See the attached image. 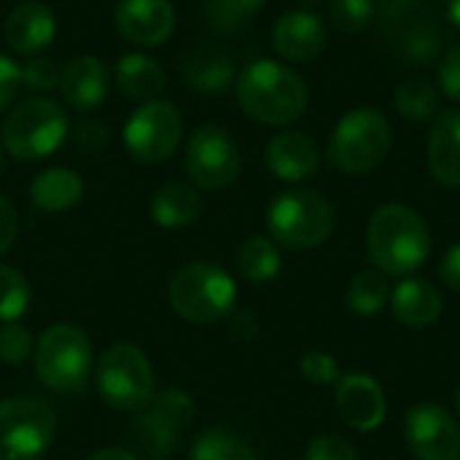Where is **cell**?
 I'll return each instance as SVG.
<instances>
[{"instance_id":"6da1fadb","label":"cell","mask_w":460,"mask_h":460,"mask_svg":"<svg viewBox=\"0 0 460 460\" xmlns=\"http://www.w3.org/2000/svg\"><path fill=\"white\" fill-rule=\"evenodd\" d=\"M234 94L240 108L259 124L286 127L305 116L310 92L305 78L270 57L248 62L234 81Z\"/></svg>"},{"instance_id":"7a4b0ae2","label":"cell","mask_w":460,"mask_h":460,"mask_svg":"<svg viewBox=\"0 0 460 460\" xmlns=\"http://www.w3.org/2000/svg\"><path fill=\"white\" fill-rule=\"evenodd\" d=\"M372 264L396 278L420 270L431 253V232L426 218L402 202H388L375 210L367 232Z\"/></svg>"},{"instance_id":"3957f363","label":"cell","mask_w":460,"mask_h":460,"mask_svg":"<svg viewBox=\"0 0 460 460\" xmlns=\"http://www.w3.org/2000/svg\"><path fill=\"white\" fill-rule=\"evenodd\" d=\"M67 135L70 121L65 108L46 94H32L11 105L0 129V143L16 162H38L51 156Z\"/></svg>"},{"instance_id":"277c9868","label":"cell","mask_w":460,"mask_h":460,"mask_svg":"<svg viewBox=\"0 0 460 460\" xmlns=\"http://www.w3.org/2000/svg\"><path fill=\"white\" fill-rule=\"evenodd\" d=\"M394 143V129L385 113L375 108H356L345 113L326 146V159L345 175H367L377 170Z\"/></svg>"},{"instance_id":"5b68a950","label":"cell","mask_w":460,"mask_h":460,"mask_svg":"<svg viewBox=\"0 0 460 460\" xmlns=\"http://www.w3.org/2000/svg\"><path fill=\"white\" fill-rule=\"evenodd\" d=\"M167 302L183 321L213 323L234 310L237 283L216 261H189L170 278Z\"/></svg>"},{"instance_id":"8992f818","label":"cell","mask_w":460,"mask_h":460,"mask_svg":"<svg viewBox=\"0 0 460 460\" xmlns=\"http://www.w3.org/2000/svg\"><path fill=\"white\" fill-rule=\"evenodd\" d=\"M334 208L315 189L280 191L267 208L270 237L291 251H313L334 232Z\"/></svg>"},{"instance_id":"52a82bcc","label":"cell","mask_w":460,"mask_h":460,"mask_svg":"<svg viewBox=\"0 0 460 460\" xmlns=\"http://www.w3.org/2000/svg\"><path fill=\"white\" fill-rule=\"evenodd\" d=\"M35 375L54 394H75L92 377V342L73 323L49 326L35 345Z\"/></svg>"},{"instance_id":"ba28073f","label":"cell","mask_w":460,"mask_h":460,"mask_svg":"<svg viewBox=\"0 0 460 460\" xmlns=\"http://www.w3.org/2000/svg\"><path fill=\"white\" fill-rule=\"evenodd\" d=\"M97 391L105 404L121 412L146 410L154 396V369L148 356L129 342L111 345L97 361Z\"/></svg>"},{"instance_id":"9c48e42d","label":"cell","mask_w":460,"mask_h":460,"mask_svg":"<svg viewBox=\"0 0 460 460\" xmlns=\"http://www.w3.org/2000/svg\"><path fill=\"white\" fill-rule=\"evenodd\" d=\"M57 437L54 410L40 399L0 402V460H40Z\"/></svg>"},{"instance_id":"30bf717a","label":"cell","mask_w":460,"mask_h":460,"mask_svg":"<svg viewBox=\"0 0 460 460\" xmlns=\"http://www.w3.org/2000/svg\"><path fill=\"white\" fill-rule=\"evenodd\" d=\"M183 137V113L170 100L140 102L124 121V148L140 164H159L170 159Z\"/></svg>"},{"instance_id":"8fae6325","label":"cell","mask_w":460,"mask_h":460,"mask_svg":"<svg viewBox=\"0 0 460 460\" xmlns=\"http://www.w3.org/2000/svg\"><path fill=\"white\" fill-rule=\"evenodd\" d=\"M183 167L191 186L199 191H221L240 178L243 154L229 129L218 124H202L186 140Z\"/></svg>"},{"instance_id":"7c38bea8","label":"cell","mask_w":460,"mask_h":460,"mask_svg":"<svg viewBox=\"0 0 460 460\" xmlns=\"http://www.w3.org/2000/svg\"><path fill=\"white\" fill-rule=\"evenodd\" d=\"M383 24L396 49L415 65L434 59L439 51V32L434 11L423 0H380Z\"/></svg>"},{"instance_id":"4fadbf2b","label":"cell","mask_w":460,"mask_h":460,"mask_svg":"<svg viewBox=\"0 0 460 460\" xmlns=\"http://www.w3.org/2000/svg\"><path fill=\"white\" fill-rule=\"evenodd\" d=\"M404 439L418 460H460L458 420L439 404H418L404 418Z\"/></svg>"},{"instance_id":"5bb4252c","label":"cell","mask_w":460,"mask_h":460,"mask_svg":"<svg viewBox=\"0 0 460 460\" xmlns=\"http://www.w3.org/2000/svg\"><path fill=\"white\" fill-rule=\"evenodd\" d=\"M113 22L119 35L140 49L162 46L178 27L175 5L170 0H119Z\"/></svg>"},{"instance_id":"9a60e30c","label":"cell","mask_w":460,"mask_h":460,"mask_svg":"<svg viewBox=\"0 0 460 460\" xmlns=\"http://www.w3.org/2000/svg\"><path fill=\"white\" fill-rule=\"evenodd\" d=\"M326 43H329L326 22L307 8L286 11L272 27V49L286 62H299V65L313 62L315 57H321Z\"/></svg>"},{"instance_id":"2e32d148","label":"cell","mask_w":460,"mask_h":460,"mask_svg":"<svg viewBox=\"0 0 460 460\" xmlns=\"http://www.w3.org/2000/svg\"><path fill=\"white\" fill-rule=\"evenodd\" d=\"M334 404H337L340 418L350 429L364 431V434L380 429L385 420V412H388V399H385L383 385L364 372L340 377Z\"/></svg>"},{"instance_id":"e0dca14e","label":"cell","mask_w":460,"mask_h":460,"mask_svg":"<svg viewBox=\"0 0 460 460\" xmlns=\"http://www.w3.org/2000/svg\"><path fill=\"white\" fill-rule=\"evenodd\" d=\"M3 38L8 49L19 57H38L57 38V19L49 5L38 0L16 3L3 24Z\"/></svg>"},{"instance_id":"ac0fdd59","label":"cell","mask_w":460,"mask_h":460,"mask_svg":"<svg viewBox=\"0 0 460 460\" xmlns=\"http://www.w3.org/2000/svg\"><path fill=\"white\" fill-rule=\"evenodd\" d=\"M108 89H111V78L105 62L94 54H78L62 67L57 92L62 94L70 111L86 113V111H97L105 102Z\"/></svg>"},{"instance_id":"d6986e66","label":"cell","mask_w":460,"mask_h":460,"mask_svg":"<svg viewBox=\"0 0 460 460\" xmlns=\"http://www.w3.org/2000/svg\"><path fill=\"white\" fill-rule=\"evenodd\" d=\"M264 162H267V170L278 181L299 183V181H305V178L318 172V167H321V148H318V143L310 135H305L299 129H286V132H278L267 143Z\"/></svg>"},{"instance_id":"ffe728a7","label":"cell","mask_w":460,"mask_h":460,"mask_svg":"<svg viewBox=\"0 0 460 460\" xmlns=\"http://www.w3.org/2000/svg\"><path fill=\"white\" fill-rule=\"evenodd\" d=\"M429 170L447 189H460V108H445L429 129Z\"/></svg>"},{"instance_id":"44dd1931","label":"cell","mask_w":460,"mask_h":460,"mask_svg":"<svg viewBox=\"0 0 460 460\" xmlns=\"http://www.w3.org/2000/svg\"><path fill=\"white\" fill-rule=\"evenodd\" d=\"M181 75H183L186 86L199 94H224L226 89L234 86L237 67L226 51H221L216 46H199L183 57Z\"/></svg>"},{"instance_id":"7402d4cb","label":"cell","mask_w":460,"mask_h":460,"mask_svg":"<svg viewBox=\"0 0 460 460\" xmlns=\"http://www.w3.org/2000/svg\"><path fill=\"white\" fill-rule=\"evenodd\" d=\"M388 305L394 318L410 329H429L442 315V294L423 278H404L396 288H391Z\"/></svg>"},{"instance_id":"603a6c76","label":"cell","mask_w":460,"mask_h":460,"mask_svg":"<svg viewBox=\"0 0 460 460\" xmlns=\"http://www.w3.org/2000/svg\"><path fill=\"white\" fill-rule=\"evenodd\" d=\"M181 434L183 429H178L170 418L148 404L127 426L129 453H135L140 460H164L175 450Z\"/></svg>"},{"instance_id":"cb8c5ba5","label":"cell","mask_w":460,"mask_h":460,"mask_svg":"<svg viewBox=\"0 0 460 460\" xmlns=\"http://www.w3.org/2000/svg\"><path fill=\"white\" fill-rule=\"evenodd\" d=\"M113 81H116L119 92L135 102L159 100V94L167 86V75H164L162 65L143 51H129V54L119 57V62L113 67Z\"/></svg>"},{"instance_id":"d4e9b609","label":"cell","mask_w":460,"mask_h":460,"mask_svg":"<svg viewBox=\"0 0 460 460\" xmlns=\"http://www.w3.org/2000/svg\"><path fill=\"white\" fill-rule=\"evenodd\" d=\"M84 178L70 167H49L30 183V202L40 213H65L84 197Z\"/></svg>"},{"instance_id":"484cf974","label":"cell","mask_w":460,"mask_h":460,"mask_svg":"<svg viewBox=\"0 0 460 460\" xmlns=\"http://www.w3.org/2000/svg\"><path fill=\"white\" fill-rule=\"evenodd\" d=\"M151 218L162 229H186L202 216V197L199 189L183 181H170L159 186L151 197Z\"/></svg>"},{"instance_id":"4316f807","label":"cell","mask_w":460,"mask_h":460,"mask_svg":"<svg viewBox=\"0 0 460 460\" xmlns=\"http://www.w3.org/2000/svg\"><path fill=\"white\" fill-rule=\"evenodd\" d=\"M237 270L245 280L251 283H267L275 280L283 270V259L278 251V243L272 237L264 234H253L248 237L240 248H237Z\"/></svg>"},{"instance_id":"83f0119b","label":"cell","mask_w":460,"mask_h":460,"mask_svg":"<svg viewBox=\"0 0 460 460\" xmlns=\"http://www.w3.org/2000/svg\"><path fill=\"white\" fill-rule=\"evenodd\" d=\"M388 302H391V283H388L385 272H380V270H364L348 283L345 305L353 315L375 318L385 310Z\"/></svg>"},{"instance_id":"f1b7e54d","label":"cell","mask_w":460,"mask_h":460,"mask_svg":"<svg viewBox=\"0 0 460 460\" xmlns=\"http://www.w3.org/2000/svg\"><path fill=\"white\" fill-rule=\"evenodd\" d=\"M394 102L407 121H429L439 113V89L426 78H410L396 89Z\"/></svg>"},{"instance_id":"f546056e","label":"cell","mask_w":460,"mask_h":460,"mask_svg":"<svg viewBox=\"0 0 460 460\" xmlns=\"http://www.w3.org/2000/svg\"><path fill=\"white\" fill-rule=\"evenodd\" d=\"M191 460H259L253 447L234 431L210 429L197 437L191 447Z\"/></svg>"},{"instance_id":"4dcf8cb0","label":"cell","mask_w":460,"mask_h":460,"mask_svg":"<svg viewBox=\"0 0 460 460\" xmlns=\"http://www.w3.org/2000/svg\"><path fill=\"white\" fill-rule=\"evenodd\" d=\"M267 0H208L202 19L216 32H237L264 8Z\"/></svg>"},{"instance_id":"1f68e13d","label":"cell","mask_w":460,"mask_h":460,"mask_svg":"<svg viewBox=\"0 0 460 460\" xmlns=\"http://www.w3.org/2000/svg\"><path fill=\"white\" fill-rule=\"evenodd\" d=\"M27 307H30L27 278L13 267L0 264V321L13 323L27 313Z\"/></svg>"},{"instance_id":"d6a6232c","label":"cell","mask_w":460,"mask_h":460,"mask_svg":"<svg viewBox=\"0 0 460 460\" xmlns=\"http://www.w3.org/2000/svg\"><path fill=\"white\" fill-rule=\"evenodd\" d=\"M377 13V0H332L329 5V19L337 32L353 35L367 30L375 22Z\"/></svg>"},{"instance_id":"836d02e7","label":"cell","mask_w":460,"mask_h":460,"mask_svg":"<svg viewBox=\"0 0 460 460\" xmlns=\"http://www.w3.org/2000/svg\"><path fill=\"white\" fill-rule=\"evenodd\" d=\"M59 75H62V67L49 57H32L22 67V84L32 94H49L59 89Z\"/></svg>"},{"instance_id":"e575fe53","label":"cell","mask_w":460,"mask_h":460,"mask_svg":"<svg viewBox=\"0 0 460 460\" xmlns=\"http://www.w3.org/2000/svg\"><path fill=\"white\" fill-rule=\"evenodd\" d=\"M32 353L35 348H32V334L27 326L13 321L0 329V361L16 367V364H24Z\"/></svg>"},{"instance_id":"d590c367","label":"cell","mask_w":460,"mask_h":460,"mask_svg":"<svg viewBox=\"0 0 460 460\" xmlns=\"http://www.w3.org/2000/svg\"><path fill=\"white\" fill-rule=\"evenodd\" d=\"M151 407L159 410L164 418H170L178 429H186L194 420V412H197L191 396L186 391H181V388H164L162 394L154 396Z\"/></svg>"},{"instance_id":"8d00e7d4","label":"cell","mask_w":460,"mask_h":460,"mask_svg":"<svg viewBox=\"0 0 460 460\" xmlns=\"http://www.w3.org/2000/svg\"><path fill=\"white\" fill-rule=\"evenodd\" d=\"M299 369L305 375L307 383H315V385H337L340 383V364L329 356V353H321V350H310L302 356L299 361Z\"/></svg>"},{"instance_id":"74e56055","label":"cell","mask_w":460,"mask_h":460,"mask_svg":"<svg viewBox=\"0 0 460 460\" xmlns=\"http://www.w3.org/2000/svg\"><path fill=\"white\" fill-rule=\"evenodd\" d=\"M305 460H358V453L348 439L337 434H321L307 445Z\"/></svg>"},{"instance_id":"f35d334b","label":"cell","mask_w":460,"mask_h":460,"mask_svg":"<svg viewBox=\"0 0 460 460\" xmlns=\"http://www.w3.org/2000/svg\"><path fill=\"white\" fill-rule=\"evenodd\" d=\"M111 140L108 127L100 119H81L73 127V143L81 154H100Z\"/></svg>"},{"instance_id":"ab89813d","label":"cell","mask_w":460,"mask_h":460,"mask_svg":"<svg viewBox=\"0 0 460 460\" xmlns=\"http://www.w3.org/2000/svg\"><path fill=\"white\" fill-rule=\"evenodd\" d=\"M22 86V65L8 54H0V113L11 111Z\"/></svg>"},{"instance_id":"60d3db41","label":"cell","mask_w":460,"mask_h":460,"mask_svg":"<svg viewBox=\"0 0 460 460\" xmlns=\"http://www.w3.org/2000/svg\"><path fill=\"white\" fill-rule=\"evenodd\" d=\"M439 86L445 92V97H450L453 102L460 105V43H456L439 65Z\"/></svg>"},{"instance_id":"b9f144b4","label":"cell","mask_w":460,"mask_h":460,"mask_svg":"<svg viewBox=\"0 0 460 460\" xmlns=\"http://www.w3.org/2000/svg\"><path fill=\"white\" fill-rule=\"evenodd\" d=\"M16 232H19V218H16V210L13 205L0 194V256L13 245L16 240Z\"/></svg>"},{"instance_id":"7bdbcfd3","label":"cell","mask_w":460,"mask_h":460,"mask_svg":"<svg viewBox=\"0 0 460 460\" xmlns=\"http://www.w3.org/2000/svg\"><path fill=\"white\" fill-rule=\"evenodd\" d=\"M439 278H442V283L447 288L460 294V240L447 248V253H445V259L439 264Z\"/></svg>"},{"instance_id":"ee69618b","label":"cell","mask_w":460,"mask_h":460,"mask_svg":"<svg viewBox=\"0 0 460 460\" xmlns=\"http://www.w3.org/2000/svg\"><path fill=\"white\" fill-rule=\"evenodd\" d=\"M232 318V334L237 340H253L256 332H259V321L251 315V313H243V310H232L229 313Z\"/></svg>"},{"instance_id":"f6af8a7d","label":"cell","mask_w":460,"mask_h":460,"mask_svg":"<svg viewBox=\"0 0 460 460\" xmlns=\"http://www.w3.org/2000/svg\"><path fill=\"white\" fill-rule=\"evenodd\" d=\"M89 460H140L135 453H129V450H124V447H102V450H97L94 456Z\"/></svg>"},{"instance_id":"bcb514c9","label":"cell","mask_w":460,"mask_h":460,"mask_svg":"<svg viewBox=\"0 0 460 460\" xmlns=\"http://www.w3.org/2000/svg\"><path fill=\"white\" fill-rule=\"evenodd\" d=\"M445 16H447L456 27H460V0H447V3H445Z\"/></svg>"},{"instance_id":"7dc6e473","label":"cell","mask_w":460,"mask_h":460,"mask_svg":"<svg viewBox=\"0 0 460 460\" xmlns=\"http://www.w3.org/2000/svg\"><path fill=\"white\" fill-rule=\"evenodd\" d=\"M456 412H458V418H460V388L456 391Z\"/></svg>"},{"instance_id":"c3c4849f","label":"cell","mask_w":460,"mask_h":460,"mask_svg":"<svg viewBox=\"0 0 460 460\" xmlns=\"http://www.w3.org/2000/svg\"><path fill=\"white\" fill-rule=\"evenodd\" d=\"M0 172H3V143H0Z\"/></svg>"}]
</instances>
